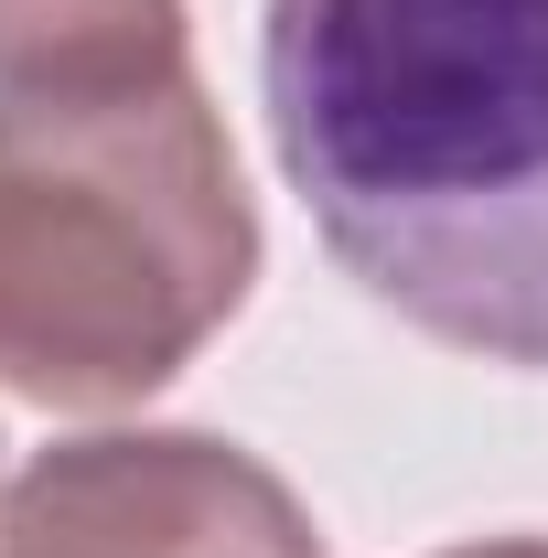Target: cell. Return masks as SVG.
<instances>
[{
  "label": "cell",
  "mask_w": 548,
  "mask_h": 558,
  "mask_svg": "<svg viewBox=\"0 0 548 558\" xmlns=\"http://www.w3.org/2000/svg\"><path fill=\"white\" fill-rule=\"evenodd\" d=\"M259 86L334 269L548 376V0H270Z\"/></svg>",
  "instance_id": "6da1fadb"
},
{
  "label": "cell",
  "mask_w": 548,
  "mask_h": 558,
  "mask_svg": "<svg viewBox=\"0 0 548 558\" xmlns=\"http://www.w3.org/2000/svg\"><path fill=\"white\" fill-rule=\"evenodd\" d=\"M259 205L194 65L0 86V387L140 409L237 323Z\"/></svg>",
  "instance_id": "7a4b0ae2"
},
{
  "label": "cell",
  "mask_w": 548,
  "mask_h": 558,
  "mask_svg": "<svg viewBox=\"0 0 548 558\" xmlns=\"http://www.w3.org/2000/svg\"><path fill=\"white\" fill-rule=\"evenodd\" d=\"M0 558H323L301 494L215 429H86L0 494Z\"/></svg>",
  "instance_id": "3957f363"
},
{
  "label": "cell",
  "mask_w": 548,
  "mask_h": 558,
  "mask_svg": "<svg viewBox=\"0 0 548 558\" xmlns=\"http://www.w3.org/2000/svg\"><path fill=\"white\" fill-rule=\"evenodd\" d=\"M183 65V0H0V86H130Z\"/></svg>",
  "instance_id": "277c9868"
},
{
  "label": "cell",
  "mask_w": 548,
  "mask_h": 558,
  "mask_svg": "<svg viewBox=\"0 0 548 558\" xmlns=\"http://www.w3.org/2000/svg\"><path fill=\"white\" fill-rule=\"evenodd\" d=\"M441 558H548V537H474V548H441Z\"/></svg>",
  "instance_id": "5b68a950"
}]
</instances>
